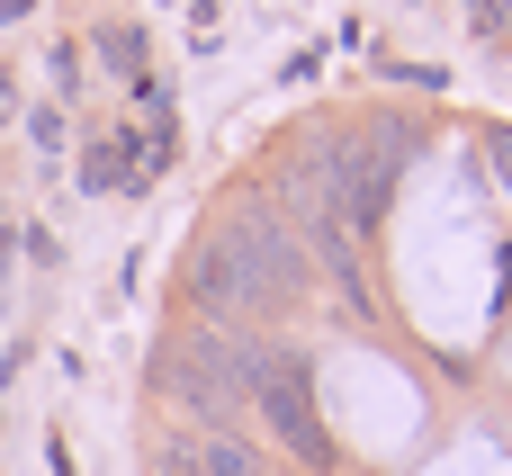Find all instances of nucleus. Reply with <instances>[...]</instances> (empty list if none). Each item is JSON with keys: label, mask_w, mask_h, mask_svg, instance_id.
<instances>
[{"label": "nucleus", "mask_w": 512, "mask_h": 476, "mask_svg": "<svg viewBox=\"0 0 512 476\" xmlns=\"http://www.w3.org/2000/svg\"><path fill=\"white\" fill-rule=\"evenodd\" d=\"M306 261H297V234L270 225V216H225L207 243H198V297L216 315H261L279 297H297Z\"/></svg>", "instance_id": "f257e3e1"}, {"label": "nucleus", "mask_w": 512, "mask_h": 476, "mask_svg": "<svg viewBox=\"0 0 512 476\" xmlns=\"http://www.w3.org/2000/svg\"><path fill=\"white\" fill-rule=\"evenodd\" d=\"M252 414L279 432V450L297 459V468H333V432H324V414H315V387H306V369L288 360V351H252Z\"/></svg>", "instance_id": "f03ea898"}, {"label": "nucleus", "mask_w": 512, "mask_h": 476, "mask_svg": "<svg viewBox=\"0 0 512 476\" xmlns=\"http://www.w3.org/2000/svg\"><path fill=\"white\" fill-rule=\"evenodd\" d=\"M189 459H198V476H261L243 432H207V441H189Z\"/></svg>", "instance_id": "7ed1b4c3"}, {"label": "nucleus", "mask_w": 512, "mask_h": 476, "mask_svg": "<svg viewBox=\"0 0 512 476\" xmlns=\"http://www.w3.org/2000/svg\"><path fill=\"white\" fill-rule=\"evenodd\" d=\"M162 476H198V459L189 450H162Z\"/></svg>", "instance_id": "20e7f679"}, {"label": "nucleus", "mask_w": 512, "mask_h": 476, "mask_svg": "<svg viewBox=\"0 0 512 476\" xmlns=\"http://www.w3.org/2000/svg\"><path fill=\"white\" fill-rule=\"evenodd\" d=\"M495 162H504V189H512V135H495Z\"/></svg>", "instance_id": "39448f33"}]
</instances>
